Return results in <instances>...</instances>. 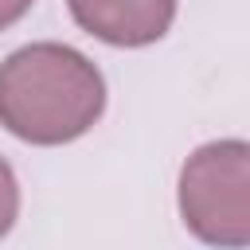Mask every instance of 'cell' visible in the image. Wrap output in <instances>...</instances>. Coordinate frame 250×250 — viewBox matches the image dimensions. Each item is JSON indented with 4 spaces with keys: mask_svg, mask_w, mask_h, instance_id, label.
Here are the masks:
<instances>
[{
    "mask_svg": "<svg viewBox=\"0 0 250 250\" xmlns=\"http://www.w3.org/2000/svg\"><path fill=\"white\" fill-rule=\"evenodd\" d=\"M105 109L102 70L66 43H31L0 62V125L31 145H66Z\"/></svg>",
    "mask_w": 250,
    "mask_h": 250,
    "instance_id": "obj_1",
    "label": "cell"
},
{
    "mask_svg": "<svg viewBox=\"0 0 250 250\" xmlns=\"http://www.w3.org/2000/svg\"><path fill=\"white\" fill-rule=\"evenodd\" d=\"M180 215L188 230L215 246L250 242V148L211 141L180 168Z\"/></svg>",
    "mask_w": 250,
    "mask_h": 250,
    "instance_id": "obj_2",
    "label": "cell"
},
{
    "mask_svg": "<svg viewBox=\"0 0 250 250\" xmlns=\"http://www.w3.org/2000/svg\"><path fill=\"white\" fill-rule=\"evenodd\" d=\"M82 31L113 47L156 43L176 16V0H66Z\"/></svg>",
    "mask_w": 250,
    "mask_h": 250,
    "instance_id": "obj_3",
    "label": "cell"
},
{
    "mask_svg": "<svg viewBox=\"0 0 250 250\" xmlns=\"http://www.w3.org/2000/svg\"><path fill=\"white\" fill-rule=\"evenodd\" d=\"M16 211H20V184H16V172L8 168V160L0 156V238L12 230Z\"/></svg>",
    "mask_w": 250,
    "mask_h": 250,
    "instance_id": "obj_4",
    "label": "cell"
},
{
    "mask_svg": "<svg viewBox=\"0 0 250 250\" xmlns=\"http://www.w3.org/2000/svg\"><path fill=\"white\" fill-rule=\"evenodd\" d=\"M31 4H35V0H0V31L12 27L16 20H23Z\"/></svg>",
    "mask_w": 250,
    "mask_h": 250,
    "instance_id": "obj_5",
    "label": "cell"
}]
</instances>
